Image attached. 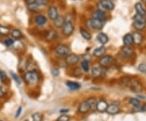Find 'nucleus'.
Segmentation results:
<instances>
[{"mask_svg":"<svg viewBox=\"0 0 146 121\" xmlns=\"http://www.w3.org/2000/svg\"><path fill=\"white\" fill-rule=\"evenodd\" d=\"M96 103H97V101H96V99L94 98L84 101L83 102H81V103L80 104V106H79V112L83 113V114L87 113V112L93 107V106L96 105Z\"/></svg>","mask_w":146,"mask_h":121,"instance_id":"1","label":"nucleus"},{"mask_svg":"<svg viewBox=\"0 0 146 121\" xmlns=\"http://www.w3.org/2000/svg\"><path fill=\"white\" fill-rule=\"evenodd\" d=\"M25 80L28 84H30V85H34L36 84L38 80H39V76H38V74L35 71H29V72H27L25 74Z\"/></svg>","mask_w":146,"mask_h":121,"instance_id":"2","label":"nucleus"},{"mask_svg":"<svg viewBox=\"0 0 146 121\" xmlns=\"http://www.w3.org/2000/svg\"><path fill=\"white\" fill-rule=\"evenodd\" d=\"M127 84L132 92L139 93L142 90V84L136 78H131L127 81Z\"/></svg>","mask_w":146,"mask_h":121,"instance_id":"3","label":"nucleus"},{"mask_svg":"<svg viewBox=\"0 0 146 121\" xmlns=\"http://www.w3.org/2000/svg\"><path fill=\"white\" fill-rule=\"evenodd\" d=\"M62 32L63 34L66 37H69L71 36L74 32V25L71 21H65V23L63 24V27H62Z\"/></svg>","mask_w":146,"mask_h":121,"instance_id":"4","label":"nucleus"},{"mask_svg":"<svg viewBox=\"0 0 146 121\" xmlns=\"http://www.w3.org/2000/svg\"><path fill=\"white\" fill-rule=\"evenodd\" d=\"M87 24L91 29H96V30H100V29H102L103 28V23L102 21L97 20V19H94V18H92V19L89 20Z\"/></svg>","mask_w":146,"mask_h":121,"instance_id":"5","label":"nucleus"},{"mask_svg":"<svg viewBox=\"0 0 146 121\" xmlns=\"http://www.w3.org/2000/svg\"><path fill=\"white\" fill-rule=\"evenodd\" d=\"M55 53L57 54L58 56L66 57L67 55H68L70 54V50L65 45H59L55 48Z\"/></svg>","mask_w":146,"mask_h":121,"instance_id":"6","label":"nucleus"},{"mask_svg":"<svg viewBox=\"0 0 146 121\" xmlns=\"http://www.w3.org/2000/svg\"><path fill=\"white\" fill-rule=\"evenodd\" d=\"M113 62H114V58L112 56L105 55V56H102V58L100 59L99 64L102 68H106L110 66Z\"/></svg>","mask_w":146,"mask_h":121,"instance_id":"7","label":"nucleus"},{"mask_svg":"<svg viewBox=\"0 0 146 121\" xmlns=\"http://www.w3.org/2000/svg\"><path fill=\"white\" fill-rule=\"evenodd\" d=\"M99 7L102 8L101 10L103 9V10L111 11L115 8V4L110 0H102L100 1Z\"/></svg>","mask_w":146,"mask_h":121,"instance_id":"8","label":"nucleus"},{"mask_svg":"<svg viewBox=\"0 0 146 121\" xmlns=\"http://www.w3.org/2000/svg\"><path fill=\"white\" fill-rule=\"evenodd\" d=\"M80 58H79L78 55H75V54H69L68 55L66 56L65 59V61L66 63H68V65H74V64H76L78 63Z\"/></svg>","mask_w":146,"mask_h":121,"instance_id":"9","label":"nucleus"},{"mask_svg":"<svg viewBox=\"0 0 146 121\" xmlns=\"http://www.w3.org/2000/svg\"><path fill=\"white\" fill-rule=\"evenodd\" d=\"M93 18L97 19V20H98V21L103 22V21H105L106 20V13H105L102 10L98 9V10L95 11L94 12V14H93Z\"/></svg>","mask_w":146,"mask_h":121,"instance_id":"10","label":"nucleus"},{"mask_svg":"<svg viewBox=\"0 0 146 121\" xmlns=\"http://www.w3.org/2000/svg\"><path fill=\"white\" fill-rule=\"evenodd\" d=\"M47 13H48V16L50 20L52 21H54L58 16V9L56 8V7L54 6H51L48 8V11H47Z\"/></svg>","mask_w":146,"mask_h":121,"instance_id":"11","label":"nucleus"},{"mask_svg":"<svg viewBox=\"0 0 146 121\" xmlns=\"http://www.w3.org/2000/svg\"><path fill=\"white\" fill-rule=\"evenodd\" d=\"M106 112L110 114V115H115V114H118L119 112L120 109L119 106H118V104H115V103H112L110 105H108L107 108H106Z\"/></svg>","mask_w":146,"mask_h":121,"instance_id":"12","label":"nucleus"},{"mask_svg":"<svg viewBox=\"0 0 146 121\" xmlns=\"http://www.w3.org/2000/svg\"><path fill=\"white\" fill-rule=\"evenodd\" d=\"M108 106L107 102L104 100H100L96 103V108L99 112H104Z\"/></svg>","mask_w":146,"mask_h":121,"instance_id":"13","label":"nucleus"},{"mask_svg":"<svg viewBox=\"0 0 146 121\" xmlns=\"http://www.w3.org/2000/svg\"><path fill=\"white\" fill-rule=\"evenodd\" d=\"M103 72V69L101 66H97V67H94L92 70H91V74H92V76L94 78H98L102 76Z\"/></svg>","mask_w":146,"mask_h":121,"instance_id":"14","label":"nucleus"},{"mask_svg":"<svg viewBox=\"0 0 146 121\" xmlns=\"http://www.w3.org/2000/svg\"><path fill=\"white\" fill-rule=\"evenodd\" d=\"M121 53L126 58H130L131 56L133 55V50L130 47V46H124L122 48Z\"/></svg>","mask_w":146,"mask_h":121,"instance_id":"15","label":"nucleus"},{"mask_svg":"<svg viewBox=\"0 0 146 121\" xmlns=\"http://www.w3.org/2000/svg\"><path fill=\"white\" fill-rule=\"evenodd\" d=\"M53 21H54V27L59 29V28H62V27H63V24L65 23L66 20H65V17H64V16H59V15H58V16L57 18Z\"/></svg>","mask_w":146,"mask_h":121,"instance_id":"16","label":"nucleus"},{"mask_svg":"<svg viewBox=\"0 0 146 121\" xmlns=\"http://www.w3.org/2000/svg\"><path fill=\"white\" fill-rule=\"evenodd\" d=\"M97 40L98 41L99 43H101L102 45H104L106 43H107L109 41V37L106 34H105L103 33H98V35L97 36Z\"/></svg>","mask_w":146,"mask_h":121,"instance_id":"17","label":"nucleus"},{"mask_svg":"<svg viewBox=\"0 0 146 121\" xmlns=\"http://www.w3.org/2000/svg\"><path fill=\"white\" fill-rule=\"evenodd\" d=\"M132 38H133V43H135L136 45H140L143 41V36L139 32H135L132 34Z\"/></svg>","mask_w":146,"mask_h":121,"instance_id":"18","label":"nucleus"},{"mask_svg":"<svg viewBox=\"0 0 146 121\" xmlns=\"http://www.w3.org/2000/svg\"><path fill=\"white\" fill-rule=\"evenodd\" d=\"M123 42L124 43L125 46H131L133 43V38H132V34L131 33H127L126 35L123 36Z\"/></svg>","mask_w":146,"mask_h":121,"instance_id":"19","label":"nucleus"},{"mask_svg":"<svg viewBox=\"0 0 146 121\" xmlns=\"http://www.w3.org/2000/svg\"><path fill=\"white\" fill-rule=\"evenodd\" d=\"M66 84H67V86H68V88L72 90H77L80 88V83L75 82V81H70V80H68V81H67Z\"/></svg>","mask_w":146,"mask_h":121,"instance_id":"20","label":"nucleus"},{"mask_svg":"<svg viewBox=\"0 0 146 121\" xmlns=\"http://www.w3.org/2000/svg\"><path fill=\"white\" fill-rule=\"evenodd\" d=\"M135 8H136L138 14H140V15L143 16H145L146 15L145 9L144 8V7H143V5L141 4V3H136V4H135Z\"/></svg>","mask_w":146,"mask_h":121,"instance_id":"21","label":"nucleus"},{"mask_svg":"<svg viewBox=\"0 0 146 121\" xmlns=\"http://www.w3.org/2000/svg\"><path fill=\"white\" fill-rule=\"evenodd\" d=\"M105 52H106V48L103 46H102L100 47L96 48L94 51L93 54H94V56H96V57H101V56H102L104 55Z\"/></svg>","mask_w":146,"mask_h":121,"instance_id":"22","label":"nucleus"},{"mask_svg":"<svg viewBox=\"0 0 146 121\" xmlns=\"http://www.w3.org/2000/svg\"><path fill=\"white\" fill-rule=\"evenodd\" d=\"M36 23L38 25H44L47 22L46 17L45 16H42V15H38L36 16Z\"/></svg>","mask_w":146,"mask_h":121,"instance_id":"23","label":"nucleus"},{"mask_svg":"<svg viewBox=\"0 0 146 121\" xmlns=\"http://www.w3.org/2000/svg\"><path fill=\"white\" fill-rule=\"evenodd\" d=\"M11 36L13 38H15V39H20L22 37V33L20 29H12L11 31Z\"/></svg>","mask_w":146,"mask_h":121,"instance_id":"24","label":"nucleus"},{"mask_svg":"<svg viewBox=\"0 0 146 121\" xmlns=\"http://www.w3.org/2000/svg\"><path fill=\"white\" fill-rule=\"evenodd\" d=\"M9 33H11V29L9 27L0 25V35L1 36H7Z\"/></svg>","mask_w":146,"mask_h":121,"instance_id":"25","label":"nucleus"},{"mask_svg":"<svg viewBox=\"0 0 146 121\" xmlns=\"http://www.w3.org/2000/svg\"><path fill=\"white\" fill-rule=\"evenodd\" d=\"M129 103L134 107V109L139 108L141 106V102H140V100H138L137 98H130Z\"/></svg>","mask_w":146,"mask_h":121,"instance_id":"26","label":"nucleus"},{"mask_svg":"<svg viewBox=\"0 0 146 121\" xmlns=\"http://www.w3.org/2000/svg\"><path fill=\"white\" fill-rule=\"evenodd\" d=\"M56 35H57V33H56V32L54 31V30H50V31L47 32L46 39L47 41H52V40H54L56 37Z\"/></svg>","mask_w":146,"mask_h":121,"instance_id":"27","label":"nucleus"},{"mask_svg":"<svg viewBox=\"0 0 146 121\" xmlns=\"http://www.w3.org/2000/svg\"><path fill=\"white\" fill-rule=\"evenodd\" d=\"M80 34H81V36L85 39V40H87V41H89V40H91V38H92V35L90 34V33L88 32L87 30H85V29H80Z\"/></svg>","mask_w":146,"mask_h":121,"instance_id":"28","label":"nucleus"},{"mask_svg":"<svg viewBox=\"0 0 146 121\" xmlns=\"http://www.w3.org/2000/svg\"><path fill=\"white\" fill-rule=\"evenodd\" d=\"M133 27L136 29V30H143L145 28V23L139 22V21H134Z\"/></svg>","mask_w":146,"mask_h":121,"instance_id":"29","label":"nucleus"},{"mask_svg":"<svg viewBox=\"0 0 146 121\" xmlns=\"http://www.w3.org/2000/svg\"><path fill=\"white\" fill-rule=\"evenodd\" d=\"M27 7H28V9L31 11H36L39 10V8H40V5L38 3H36V2L33 3L27 4Z\"/></svg>","mask_w":146,"mask_h":121,"instance_id":"30","label":"nucleus"},{"mask_svg":"<svg viewBox=\"0 0 146 121\" xmlns=\"http://www.w3.org/2000/svg\"><path fill=\"white\" fill-rule=\"evenodd\" d=\"M32 119L33 121H42V115L39 112H36L33 113L32 116Z\"/></svg>","mask_w":146,"mask_h":121,"instance_id":"31","label":"nucleus"},{"mask_svg":"<svg viewBox=\"0 0 146 121\" xmlns=\"http://www.w3.org/2000/svg\"><path fill=\"white\" fill-rule=\"evenodd\" d=\"M81 68L84 72H88L89 69V62L88 60H83L81 63Z\"/></svg>","mask_w":146,"mask_h":121,"instance_id":"32","label":"nucleus"},{"mask_svg":"<svg viewBox=\"0 0 146 121\" xmlns=\"http://www.w3.org/2000/svg\"><path fill=\"white\" fill-rule=\"evenodd\" d=\"M134 21H139V22H143V23H145V16H141L140 14H136L134 16Z\"/></svg>","mask_w":146,"mask_h":121,"instance_id":"33","label":"nucleus"},{"mask_svg":"<svg viewBox=\"0 0 146 121\" xmlns=\"http://www.w3.org/2000/svg\"><path fill=\"white\" fill-rule=\"evenodd\" d=\"M10 74H11V77L13 78V80H14L16 81L17 84H21V79L19 78V76H17V75H16V74L15 73V72H14L11 71Z\"/></svg>","mask_w":146,"mask_h":121,"instance_id":"34","label":"nucleus"},{"mask_svg":"<svg viewBox=\"0 0 146 121\" xmlns=\"http://www.w3.org/2000/svg\"><path fill=\"white\" fill-rule=\"evenodd\" d=\"M7 79V74L5 73V72L0 70V80L2 82H5Z\"/></svg>","mask_w":146,"mask_h":121,"instance_id":"35","label":"nucleus"},{"mask_svg":"<svg viewBox=\"0 0 146 121\" xmlns=\"http://www.w3.org/2000/svg\"><path fill=\"white\" fill-rule=\"evenodd\" d=\"M4 44H5L7 47H11L13 44H14V39H11V38H7L4 41Z\"/></svg>","mask_w":146,"mask_h":121,"instance_id":"36","label":"nucleus"},{"mask_svg":"<svg viewBox=\"0 0 146 121\" xmlns=\"http://www.w3.org/2000/svg\"><path fill=\"white\" fill-rule=\"evenodd\" d=\"M70 120V117L66 115H62L58 118L57 121H69Z\"/></svg>","mask_w":146,"mask_h":121,"instance_id":"37","label":"nucleus"},{"mask_svg":"<svg viewBox=\"0 0 146 121\" xmlns=\"http://www.w3.org/2000/svg\"><path fill=\"white\" fill-rule=\"evenodd\" d=\"M138 69H139V71L141 72H143V73H145L146 72V64L145 63H141L140 65H139V67H138Z\"/></svg>","mask_w":146,"mask_h":121,"instance_id":"38","label":"nucleus"},{"mask_svg":"<svg viewBox=\"0 0 146 121\" xmlns=\"http://www.w3.org/2000/svg\"><path fill=\"white\" fill-rule=\"evenodd\" d=\"M36 3H38L40 6H44L46 5L47 3H48V0H36Z\"/></svg>","mask_w":146,"mask_h":121,"instance_id":"39","label":"nucleus"},{"mask_svg":"<svg viewBox=\"0 0 146 121\" xmlns=\"http://www.w3.org/2000/svg\"><path fill=\"white\" fill-rule=\"evenodd\" d=\"M52 74L54 76H58V74H59V71H58V69L53 68L52 69Z\"/></svg>","mask_w":146,"mask_h":121,"instance_id":"40","label":"nucleus"},{"mask_svg":"<svg viewBox=\"0 0 146 121\" xmlns=\"http://www.w3.org/2000/svg\"><path fill=\"white\" fill-rule=\"evenodd\" d=\"M4 94H5V90L3 89V86H1V85H0V98L3 97V95Z\"/></svg>","mask_w":146,"mask_h":121,"instance_id":"41","label":"nucleus"},{"mask_svg":"<svg viewBox=\"0 0 146 121\" xmlns=\"http://www.w3.org/2000/svg\"><path fill=\"white\" fill-rule=\"evenodd\" d=\"M21 111H22V106H20V107H19V109H18V110H17V111H16V118H18V117L20 116Z\"/></svg>","mask_w":146,"mask_h":121,"instance_id":"42","label":"nucleus"},{"mask_svg":"<svg viewBox=\"0 0 146 121\" xmlns=\"http://www.w3.org/2000/svg\"><path fill=\"white\" fill-rule=\"evenodd\" d=\"M27 4H29V3H35L36 0H25Z\"/></svg>","mask_w":146,"mask_h":121,"instance_id":"43","label":"nucleus"},{"mask_svg":"<svg viewBox=\"0 0 146 121\" xmlns=\"http://www.w3.org/2000/svg\"><path fill=\"white\" fill-rule=\"evenodd\" d=\"M141 110H142L143 111H145L146 112V104L145 105H144L143 106H142V107H141Z\"/></svg>","mask_w":146,"mask_h":121,"instance_id":"44","label":"nucleus"},{"mask_svg":"<svg viewBox=\"0 0 146 121\" xmlns=\"http://www.w3.org/2000/svg\"><path fill=\"white\" fill-rule=\"evenodd\" d=\"M68 110H61V112H68Z\"/></svg>","mask_w":146,"mask_h":121,"instance_id":"45","label":"nucleus"},{"mask_svg":"<svg viewBox=\"0 0 146 121\" xmlns=\"http://www.w3.org/2000/svg\"><path fill=\"white\" fill-rule=\"evenodd\" d=\"M0 121H7V120H0Z\"/></svg>","mask_w":146,"mask_h":121,"instance_id":"46","label":"nucleus"},{"mask_svg":"<svg viewBox=\"0 0 146 121\" xmlns=\"http://www.w3.org/2000/svg\"><path fill=\"white\" fill-rule=\"evenodd\" d=\"M143 1H144V2H145V3H146V0H143Z\"/></svg>","mask_w":146,"mask_h":121,"instance_id":"47","label":"nucleus"},{"mask_svg":"<svg viewBox=\"0 0 146 121\" xmlns=\"http://www.w3.org/2000/svg\"><path fill=\"white\" fill-rule=\"evenodd\" d=\"M25 121H28V120H25Z\"/></svg>","mask_w":146,"mask_h":121,"instance_id":"48","label":"nucleus"}]
</instances>
